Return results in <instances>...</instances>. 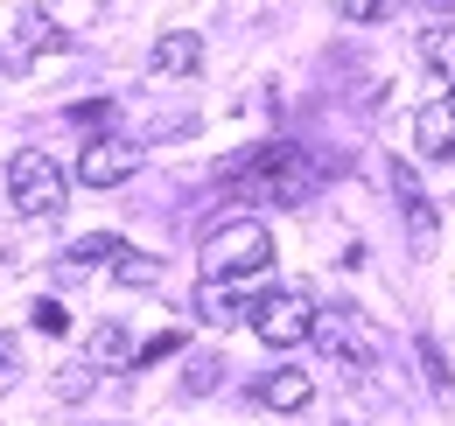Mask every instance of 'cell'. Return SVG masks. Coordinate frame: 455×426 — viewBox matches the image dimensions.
Listing matches in <instances>:
<instances>
[{"label": "cell", "instance_id": "cell-1", "mask_svg": "<svg viewBox=\"0 0 455 426\" xmlns=\"http://www.w3.org/2000/svg\"><path fill=\"white\" fill-rule=\"evenodd\" d=\"M218 182H231L238 196H267V203H301L308 189H315V168L301 161V147H252L245 161H231L218 168Z\"/></svg>", "mask_w": 455, "mask_h": 426}, {"label": "cell", "instance_id": "cell-2", "mask_svg": "<svg viewBox=\"0 0 455 426\" xmlns=\"http://www.w3.org/2000/svg\"><path fill=\"white\" fill-rule=\"evenodd\" d=\"M196 266H204V280H267V266H274V238H267L259 217H231V224H218V231L204 238Z\"/></svg>", "mask_w": 455, "mask_h": 426}, {"label": "cell", "instance_id": "cell-3", "mask_svg": "<svg viewBox=\"0 0 455 426\" xmlns=\"http://www.w3.org/2000/svg\"><path fill=\"white\" fill-rule=\"evenodd\" d=\"M63 196H70V182H63V168L43 147H21V154L7 161V203L21 217H57Z\"/></svg>", "mask_w": 455, "mask_h": 426}, {"label": "cell", "instance_id": "cell-4", "mask_svg": "<svg viewBox=\"0 0 455 426\" xmlns=\"http://www.w3.org/2000/svg\"><path fill=\"white\" fill-rule=\"evenodd\" d=\"M315 350L330 357V364H343V371H371V357H379V343H371V328H364V315L350 308V301H337V308H315Z\"/></svg>", "mask_w": 455, "mask_h": 426}, {"label": "cell", "instance_id": "cell-5", "mask_svg": "<svg viewBox=\"0 0 455 426\" xmlns=\"http://www.w3.org/2000/svg\"><path fill=\"white\" fill-rule=\"evenodd\" d=\"M252 328H259V343L267 350H294V343H308V328H315V308H308V294H259V308H252Z\"/></svg>", "mask_w": 455, "mask_h": 426}, {"label": "cell", "instance_id": "cell-6", "mask_svg": "<svg viewBox=\"0 0 455 426\" xmlns=\"http://www.w3.org/2000/svg\"><path fill=\"white\" fill-rule=\"evenodd\" d=\"M259 308V280H204L196 287V315L211 328H231V321H252Z\"/></svg>", "mask_w": 455, "mask_h": 426}, {"label": "cell", "instance_id": "cell-7", "mask_svg": "<svg viewBox=\"0 0 455 426\" xmlns=\"http://www.w3.org/2000/svg\"><path fill=\"white\" fill-rule=\"evenodd\" d=\"M133 168H140V147L106 133V140H92V147L77 154V182H84V189H113V182H126Z\"/></svg>", "mask_w": 455, "mask_h": 426}, {"label": "cell", "instance_id": "cell-8", "mask_svg": "<svg viewBox=\"0 0 455 426\" xmlns=\"http://www.w3.org/2000/svg\"><path fill=\"white\" fill-rule=\"evenodd\" d=\"M413 140H420V154H427V161H449V154H455V91L420 106V119H413Z\"/></svg>", "mask_w": 455, "mask_h": 426}, {"label": "cell", "instance_id": "cell-9", "mask_svg": "<svg viewBox=\"0 0 455 426\" xmlns=\"http://www.w3.org/2000/svg\"><path fill=\"white\" fill-rule=\"evenodd\" d=\"M162 77H189V70H204V36H189V28H169L162 43H155V56H148Z\"/></svg>", "mask_w": 455, "mask_h": 426}, {"label": "cell", "instance_id": "cell-10", "mask_svg": "<svg viewBox=\"0 0 455 426\" xmlns=\"http://www.w3.org/2000/svg\"><path fill=\"white\" fill-rule=\"evenodd\" d=\"M315 398V377L308 371H274V377H259V406L267 413H301Z\"/></svg>", "mask_w": 455, "mask_h": 426}, {"label": "cell", "instance_id": "cell-11", "mask_svg": "<svg viewBox=\"0 0 455 426\" xmlns=\"http://www.w3.org/2000/svg\"><path fill=\"white\" fill-rule=\"evenodd\" d=\"M126 252V238H113V231H92V238H70V252H63V272L77 280V272L106 266V259H119Z\"/></svg>", "mask_w": 455, "mask_h": 426}, {"label": "cell", "instance_id": "cell-12", "mask_svg": "<svg viewBox=\"0 0 455 426\" xmlns=\"http://www.w3.org/2000/svg\"><path fill=\"white\" fill-rule=\"evenodd\" d=\"M119 364H133V335L119 321H99L92 328V371H119Z\"/></svg>", "mask_w": 455, "mask_h": 426}, {"label": "cell", "instance_id": "cell-13", "mask_svg": "<svg viewBox=\"0 0 455 426\" xmlns=\"http://www.w3.org/2000/svg\"><path fill=\"white\" fill-rule=\"evenodd\" d=\"M36 50H63V28H57V21H43V14L21 21V50H14V63H28Z\"/></svg>", "mask_w": 455, "mask_h": 426}, {"label": "cell", "instance_id": "cell-14", "mask_svg": "<svg viewBox=\"0 0 455 426\" xmlns=\"http://www.w3.org/2000/svg\"><path fill=\"white\" fill-rule=\"evenodd\" d=\"M113 272H119V287H155V280H162V259H148V252L126 245V252L113 259Z\"/></svg>", "mask_w": 455, "mask_h": 426}, {"label": "cell", "instance_id": "cell-15", "mask_svg": "<svg viewBox=\"0 0 455 426\" xmlns=\"http://www.w3.org/2000/svg\"><path fill=\"white\" fill-rule=\"evenodd\" d=\"M406 238H413V252H435V238H442L435 203H406Z\"/></svg>", "mask_w": 455, "mask_h": 426}, {"label": "cell", "instance_id": "cell-16", "mask_svg": "<svg viewBox=\"0 0 455 426\" xmlns=\"http://www.w3.org/2000/svg\"><path fill=\"white\" fill-rule=\"evenodd\" d=\"M427 63H435V77L455 91V28H442V36H427Z\"/></svg>", "mask_w": 455, "mask_h": 426}, {"label": "cell", "instance_id": "cell-17", "mask_svg": "<svg viewBox=\"0 0 455 426\" xmlns=\"http://www.w3.org/2000/svg\"><path fill=\"white\" fill-rule=\"evenodd\" d=\"M393 196H399V210H406V203H427V189H420L413 161H393Z\"/></svg>", "mask_w": 455, "mask_h": 426}, {"label": "cell", "instance_id": "cell-18", "mask_svg": "<svg viewBox=\"0 0 455 426\" xmlns=\"http://www.w3.org/2000/svg\"><path fill=\"white\" fill-rule=\"evenodd\" d=\"M420 364H427V377H435V391H442V398H455V377H449V364H442V350H435L427 335H420Z\"/></svg>", "mask_w": 455, "mask_h": 426}, {"label": "cell", "instance_id": "cell-19", "mask_svg": "<svg viewBox=\"0 0 455 426\" xmlns=\"http://www.w3.org/2000/svg\"><path fill=\"white\" fill-rule=\"evenodd\" d=\"M175 350H182V335H155V343H140V350H133V364L148 371V364H162V357H175Z\"/></svg>", "mask_w": 455, "mask_h": 426}, {"label": "cell", "instance_id": "cell-20", "mask_svg": "<svg viewBox=\"0 0 455 426\" xmlns=\"http://www.w3.org/2000/svg\"><path fill=\"white\" fill-rule=\"evenodd\" d=\"M36 328H43V335H63V328H70L63 301H36Z\"/></svg>", "mask_w": 455, "mask_h": 426}, {"label": "cell", "instance_id": "cell-21", "mask_svg": "<svg viewBox=\"0 0 455 426\" xmlns=\"http://www.w3.org/2000/svg\"><path fill=\"white\" fill-rule=\"evenodd\" d=\"M14 377H21V343H14V335H0V391H7Z\"/></svg>", "mask_w": 455, "mask_h": 426}, {"label": "cell", "instance_id": "cell-22", "mask_svg": "<svg viewBox=\"0 0 455 426\" xmlns=\"http://www.w3.org/2000/svg\"><path fill=\"white\" fill-rule=\"evenodd\" d=\"M343 21H386V0H343Z\"/></svg>", "mask_w": 455, "mask_h": 426}, {"label": "cell", "instance_id": "cell-23", "mask_svg": "<svg viewBox=\"0 0 455 426\" xmlns=\"http://www.w3.org/2000/svg\"><path fill=\"white\" fill-rule=\"evenodd\" d=\"M218 371H225V364H211V357H204V364H189V391H211Z\"/></svg>", "mask_w": 455, "mask_h": 426}, {"label": "cell", "instance_id": "cell-24", "mask_svg": "<svg viewBox=\"0 0 455 426\" xmlns=\"http://www.w3.org/2000/svg\"><path fill=\"white\" fill-rule=\"evenodd\" d=\"M106 112H113V106H106V99H92V106H77V112H70V119H77V126H99Z\"/></svg>", "mask_w": 455, "mask_h": 426}]
</instances>
